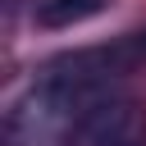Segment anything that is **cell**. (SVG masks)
<instances>
[{
    "label": "cell",
    "mask_w": 146,
    "mask_h": 146,
    "mask_svg": "<svg viewBox=\"0 0 146 146\" xmlns=\"http://www.w3.org/2000/svg\"><path fill=\"white\" fill-rule=\"evenodd\" d=\"M68 146H146V110L128 96H110L73 128Z\"/></svg>",
    "instance_id": "cell-1"
},
{
    "label": "cell",
    "mask_w": 146,
    "mask_h": 146,
    "mask_svg": "<svg viewBox=\"0 0 146 146\" xmlns=\"http://www.w3.org/2000/svg\"><path fill=\"white\" fill-rule=\"evenodd\" d=\"M105 5H110V0H41L36 23H41V27H73V23L91 18V14H100Z\"/></svg>",
    "instance_id": "cell-2"
},
{
    "label": "cell",
    "mask_w": 146,
    "mask_h": 146,
    "mask_svg": "<svg viewBox=\"0 0 146 146\" xmlns=\"http://www.w3.org/2000/svg\"><path fill=\"white\" fill-rule=\"evenodd\" d=\"M137 50H141V55H146V32H137Z\"/></svg>",
    "instance_id": "cell-3"
}]
</instances>
